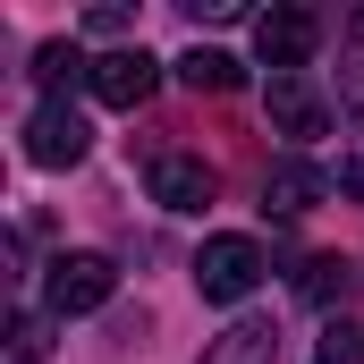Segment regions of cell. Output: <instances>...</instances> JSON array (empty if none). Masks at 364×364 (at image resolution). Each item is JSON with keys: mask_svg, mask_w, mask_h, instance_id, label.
Wrapping results in <instances>:
<instances>
[{"mask_svg": "<svg viewBox=\"0 0 364 364\" xmlns=\"http://www.w3.org/2000/svg\"><path fill=\"white\" fill-rule=\"evenodd\" d=\"M263 272H272L263 246L237 237V229H229V237H203V255H195V288H203L212 305H246V296L263 288Z\"/></svg>", "mask_w": 364, "mask_h": 364, "instance_id": "1", "label": "cell"}, {"mask_svg": "<svg viewBox=\"0 0 364 364\" xmlns=\"http://www.w3.org/2000/svg\"><path fill=\"white\" fill-rule=\"evenodd\" d=\"M85 144H93L85 110H77L68 93H43V102H34V119H26V161H34V170H77V161H85Z\"/></svg>", "mask_w": 364, "mask_h": 364, "instance_id": "2", "label": "cell"}, {"mask_svg": "<svg viewBox=\"0 0 364 364\" xmlns=\"http://www.w3.org/2000/svg\"><path fill=\"white\" fill-rule=\"evenodd\" d=\"M110 288H119L110 255H60L51 279H43V305L68 322V314H102V305H110Z\"/></svg>", "mask_w": 364, "mask_h": 364, "instance_id": "3", "label": "cell"}, {"mask_svg": "<svg viewBox=\"0 0 364 364\" xmlns=\"http://www.w3.org/2000/svg\"><path fill=\"white\" fill-rule=\"evenodd\" d=\"M314 43H322V17H314V9H272V17H255V51H263L272 77H305Z\"/></svg>", "mask_w": 364, "mask_h": 364, "instance_id": "4", "label": "cell"}, {"mask_svg": "<svg viewBox=\"0 0 364 364\" xmlns=\"http://www.w3.org/2000/svg\"><path fill=\"white\" fill-rule=\"evenodd\" d=\"M161 85V60L144 51V43H127V51H110V60H93V93L110 102V110H144Z\"/></svg>", "mask_w": 364, "mask_h": 364, "instance_id": "5", "label": "cell"}, {"mask_svg": "<svg viewBox=\"0 0 364 364\" xmlns=\"http://www.w3.org/2000/svg\"><path fill=\"white\" fill-rule=\"evenodd\" d=\"M144 186H153L161 212H203V203H212V161H195V153H153Z\"/></svg>", "mask_w": 364, "mask_h": 364, "instance_id": "6", "label": "cell"}, {"mask_svg": "<svg viewBox=\"0 0 364 364\" xmlns=\"http://www.w3.org/2000/svg\"><path fill=\"white\" fill-rule=\"evenodd\" d=\"M263 102H272V127H279V136H296V144H314V136L331 127V102L305 85V77H272Z\"/></svg>", "mask_w": 364, "mask_h": 364, "instance_id": "7", "label": "cell"}, {"mask_svg": "<svg viewBox=\"0 0 364 364\" xmlns=\"http://www.w3.org/2000/svg\"><path fill=\"white\" fill-rule=\"evenodd\" d=\"M322 195H331V178H322L314 161H272V170H263V203H272V212H314Z\"/></svg>", "mask_w": 364, "mask_h": 364, "instance_id": "8", "label": "cell"}, {"mask_svg": "<svg viewBox=\"0 0 364 364\" xmlns=\"http://www.w3.org/2000/svg\"><path fill=\"white\" fill-rule=\"evenodd\" d=\"M296 296H305V305H348V296H356V263H348V255H305Z\"/></svg>", "mask_w": 364, "mask_h": 364, "instance_id": "9", "label": "cell"}, {"mask_svg": "<svg viewBox=\"0 0 364 364\" xmlns=\"http://www.w3.org/2000/svg\"><path fill=\"white\" fill-rule=\"evenodd\" d=\"M203 364H279L272 322H237V331H220V339L203 348Z\"/></svg>", "mask_w": 364, "mask_h": 364, "instance_id": "10", "label": "cell"}, {"mask_svg": "<svg viewBox=\"0 0 364 364\" xmlns=\"http://www.w3.org/2000/svg\"><path fill=\"white\" fill-rule=\"evenodd\" d=\"M34 77H43V93H60V85H93V60L77 51V43H43V51H34Z\"/></svg>", "mask_w": 364, "mask_h": 364, "instance_id": "11", "label": "cell"}, {"mask_svg": "<svg viewBox=\"0 0 364 364\" xmlns=\"http://www.w3.org/2000/svg\"><path fill=\"white\" fill-rule=\"evenodd\" d=\"M178 77H186L195 93H237V85H246V68H237L229 51H186V60H178Z\"/></svg>", "mask_w": 364, "mask_h": 364, "instance_id": "12", "label": "cell"}, {"mask_svg": "<svg viewBox=\"0 0 364 364\" xmlns=\"http://www.w3.org/2000/svg\"><path fill=\"white\" fill-rule=\"evenodd\" d=\"M314 364H364V322H331L322 348H314Z\"/></svg>", "mask_w": 364, "mask_h": 364, "instance_id": "13", "label": "cell"}]
</instances>
